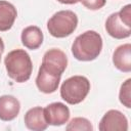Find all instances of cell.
I'll return each instance as SVG.
<instances>
[{
  "label": "cell",
  "mask_w": 131,
  "mask_h": 131,
  "mask_svg": "<svg viewBox=\"0 0 131 131\" xmlns=\"http://www.w3.org/2000/svg\"><path fill=\"white\" fill-rule=\"evenodd\" d=\"M66 129L68 131H92L93 126L91 125L90 121L86 118L77 117L70 121Z\"/></svg>",
  "instance_id": "obj_15"
},
{
  "label": "cell",
  "mask_w": 131,
  "mask_h": 131,
  "mask_svg": "<svg viewBox=\"0 0 131 131\" xmlns=\"http://www.w3.org/2000/svg\"><path fill=\"white\" fill-rule=\"evenodd\" d=\"M57 1L62 4H76V3L80 2L81 0H57Z\"/></svg>",
  "instance_id": "obj_18"
},
{
  "label": "cell",
  "mask_w": 131,
  "mask_h": 131,
  "mask_svg": "<svg viewBox=\"0 0 131 131\" xmlns=\"http://www.w3.org/2000/svg\"><path fill=\"white\" fill-rule=\"evenodd\" d=\"M20 111V103L12 95L0 96V120L11 121L15 119Z\"/></svg>",
  "instance_id": "obj_9"
},
{
  "label": "cell",
  "mask_w": 131,
  "mask_h": 131,
  "mask_svg": "<svg viewBox=\"0 0 131 131\" xmlns=\"http://www.w3.org/2000/svg\"><path fill=\"white\" fill-rule=\"evenodd\" d=\"M17 16L16 8L8 1L0 0V31L5 32L11 29Z\"/></svg>",
  "instance_id": "obj_14"
},
{
  "label": "cell",
  "mask_w": 131,
  "mask_h": 131,
  "mask_svg": "<svg viewBox=\"0 0 131 131\" xmlns=\"http://www.w3.org/2000/svg\"><path fill=\"white\" fill-rule=\"evenodd\" d=\"M113 63L121 72H131V44L126 43L117 47L113 53Z\"/></svg>",
  "instance_id": "obj_10"
},
{
  "label": "cell",
  "mask_w": 131,
  "mask_h": 131,
  "mask_svg": "<svg viewBox=\"0 0 131 131\" xmlns=\"http://www.w3.org/2000/svg\"><path fill=\"white\" fill-rule=\"evenodd\" d=\"M21 43L25 47L31 50H35L43 43V33L40 28L36 26H29L21 32Z\"/></svg>",
  "instance_id": "obj_13"
},
{
  "label": "cell",
  "mask_w": 131,
  "mask_h": 131,
  "mask_svg": "<svg viewBox=\"0 0 131 131\" xmlns=\"http://www.w3.org/2000/svg\"><path fill=\"white\" fill-rule=\"evenodd\" d=\"M78 26L77 14L72 10H60L47 21L49 34L55 38H64L74 33Z\"/></svg>",
  "instance_id": "obj_4"
},
{
  "label": "cell",
  "mask_w": 131,
  "mask_h": 131,
  "mask_svg": "<svg viewBox=\"0 0 131 131\" xmlns=\"http://www.w3.org/2000/svg\"><path fill=\"white\" fill-rule=\"evenodd\" d=\"M3 51H4V43H3V40L0 38V61H1V56Z\"/></svg>",
  "instance_id": "obj_19"
},
{
  "label": "cell",
  "mask_w": 131,
  "mask_h": 131,
  "mask_svg": "<svg viewBox=\"0 0 131 131\" xmlns=\"http://www.w3.org/2000/svg\"><path fill=\"white\" fill-rule=\"evenodd\" d=\"M60 78L61 77L51 75L45 72L44 70H42L41 68H39V72L36 78V85L38 89L43 93H46V94L53 93L58 88Z\"/></svg>",
  "instance_id": "obj_12"
},
{
  "label": "cell",
  "mask_w": 131,
  "mask_h": 131,
  "mask_svg": "<svg viewBox=\"0 0 131 131\" xmlns=\"http://www.w3.org/2000/svg\"><path fill=\"white\" fill-rule=\"evenodd\" d=\"M106 33L115 39H125L131 35V5L127 4L119 12L112 13L105 21Z\"/></svg>",
  "instance_id": "obj_5"
},
{
  "label": "cell",
  "mask_w": 131,
  "mask_h": 131,
  "mask_svg": "<svg viewBox=\"0 0 131 131\" xmlns=\"http://www.w3.org/2000/svg\"><path fill=\"white\" fill-rule=\"evenodd\" d=\"M67 66L68 57L66 53L60 49L52 48L44 53L40 68L51 75L61 77L62 73L67 69Z\"/></svg>",
  "instance_id": "obj_6"
},
{
  "label": "cell",
  "mask_w": 131,
  "mask_h": 131,
  "mask_svg": "<svg viewBox=\"0 0 131 131\" xmlns=\"http://www.w3.org/2000/svg\"><path fill=\"white\" fill-rule=\"evenodd\" d=\"M90 91V82L84 76H73L64 80L60 87V96L69 104L82 102Z\"/></svg>",
  "instance_id": "obj_3"
},
{
  "label": "cell",
  "mask_w": 131,
  "mask_h": 131,
  "mask_svg": "<svg viewBox=\"0 0 131 131\" xmlns=\"http://www.w3.org/2000/svg\"><path fill=\"white\" fill-rule=\"evenodd\" d=\"M102 49V38L95 31H86L79 35L73 45L72 53L74 57L81 61L94 60Z\"/></svg>",
  "instance_id": "obj_1"
},
{
  "label": "cell",
  "mask_w": 131,
  "mask_h": 131,
  "mask_svg": "<svg viewBox=\"0 0 131 131\" xmlns=\"http://www.w3.org/2000/svg\"><path fill=\"white\" fill-rule=\"evenodd\" d=\"M44 111V117L48 125L61 126L70 119V110L62 102H53L48 104Z\"/></svg>",
  "instance_id": "obj_8"
},
{
  "label": "cell",
  "mask_w": 131,
  "mask_h": 131,
  "mask_svg": "<svg viewBox=\"0 0 131 131\" xmlns=\"http://www.w3.org/2000/svg\"><path fill=\"white\" fill-rule=\"evenodd\" d=\"M4 64L8 76L17 83L28 81L33 72L31 57L24 49H15L7 53Z\"/></svg>",
  "instance_id": "obj_2"
},
{
  "label": "cell",
  "mask_w": 131,
  "mask_h": 131,
  "mask_svg": "<svg viewBox=\"0 0 131 131\" xmlns=\"http://www.w3.org/2000/svg\"><path fill=\"white\" fill-rule=\"evenodd\" d=\"M98 129L100 131H127L128 120L120 111L110 110L101 118Z\"/></svg>",
  "instance_id": "obj_7"
},
{
  "label": "cell",
  "mask_w": 131,
  "mask_h": 131,
  "mask_svg": "<svg viewBox=\"0 0 131 131\" xmlns=\"http://www.w3.org/2000/svg\"><path fill=\"white\" fill-rule=\"evenodd\" d=\"M130 83H131V79H127L121 85V89H120V93H119V98H120L121 103L124 104L127 108L131 107V103H130V99H131L130 89H131V86H130Z\"/></svg>",
  "instance_id": "obj_16"
},
{
  "label": "cell",
  "mask_w": 131,
  "mask_h": 131,
  "mask_svg": "<svg viewBox=\"0 0 131 131\" xmlns=\"http://www.w3.org/2000/svg\"><path fill=\"white\" fill-rule=\"evenodd\" d=\"M24 121L26 127L33 131H43L48 127V124L44 117V111L41 106L30 108L26 113Z\"/></svg>",
  "instance_id": "obj_11"
},
{
  "label": "cell",
  "mask_w": 131,
  "mask_h": 131,
  "mask_svg": "<svg viewBox=\"0 0 131 131\" xmlns=\"http://www.w3.org/2000/svg\"><path fill=\"white\" fill-rule=\"evenodd\" d=\"M81 2L90 10H98L105 5L106 0H81Z\"/></svg>",
  "instance_id": "obj_17"
}]
</instances>
